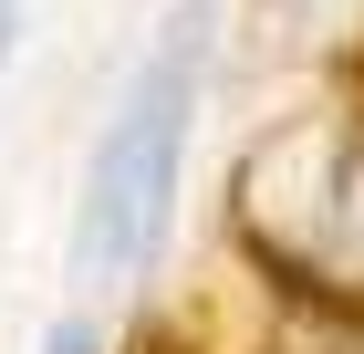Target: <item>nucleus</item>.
Segmentation results:
<instances>
[{"label": "nucleus", "mask_w": 364, "mask_h": 354, "mask_svg": "<svg viewBox=\"0 0 364 354\" xmlns=\"http://www.w3.org/2000/svg\"><path fill=\"white\" fill-rule=\"evenodd\" d=\"M219 73V0H177L136 73L114 83L105 125L84 157V198H73V281L84 292H136L156 271V250L177 229V188H188V136Z\"/></svg>", "instance_id": "f257e3e1"}, {"label": "nucleus", "mask_w": 364, "mask_h": 354, "mask_svg": "<svg viewBox=\"0 0 364 354\" xmlns=\"http://www.w3.org/2000/svg\"><path fill=\"white\" fill-rule=\"evenodd\" d=\"M229 240L271 292L364 313V94L302 105L291 125L250 146L240 198H229Z\"/></svg>", "instance_id": "f03ea898"}, {"label": "nucleus", "mask_w": 364, "mask_h": 354, "mask_svg": "<svg viewBox=\"0 0 364 354\" xmlns=\"http://www.w3.org/2000/svg\"><path fill=\"white\" fill-rule=\"evenodd\" d=\"M42 354H105V333H94V323H53V344H42Z\"/></svg>", "instance_id": "7ed1b4c3"}, {"label": "nucleus", "mask_w": 364, "mask_h": 354, "mask_svg": "<svg viewBox=\"0 0 364 354\" xmlns=\"http://www.w3.org/2000/svg\"><path fill=\"white\" fill-rule=\"evenodd\" d=\"M11 42H21V0H0V63H11Z\"/></svg>", "instance_id": "20e7f679"}]
</instances>
